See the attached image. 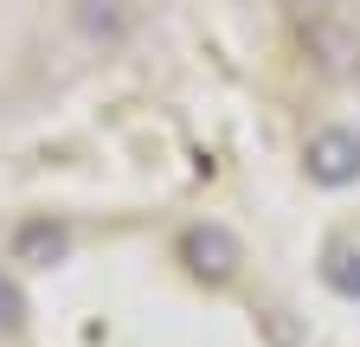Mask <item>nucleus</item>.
<instances>
[{
    "mask_svg": "<svg viewBox=\"0 0 360 347\" xmlns=\"http://www.w3.org/2000/svg\"><path fill=\"white\" fill-rule=\"evenodd\" d=\"M302 174H309L322 193H347V187H360V129H347V122H322V129L302 142Z\"/></svg>",
    "mask_w": 360,
    "mask_h": 347,
    "instance_id": "1",
    "label": "nucleus"
},
{
    "mask_svg": "<svg viewBox=\"0 0 360 347\" xmlns=\"http://www.w3.org/2000/svg\"><path fill=\"white\" fill-rule=\"evenodd\" d=\"M354 91H360V71H354Z\"/></svg>",
    "mask_w": 360,
    "mask_h": 347,
    "instance_id": "8",
    "label": "nucleus"
},
{
    "mask_svg": "<svg viewBox=\"0 0 360 347\" xmlns=\"http://www.w3.org/2000/svg\"><path fill=\"white\" fill-rule=\"evenodd\" d=\"M71 257V225L52 219V212H39V219H20L13 232V264H32V270H52Z\"/></svg>",
    "mask_w": 360,
    "mask_h": 347,
    "instance_id": "3",
    "label": "nucleus"
},
{
    "mask_svg": "<svg viewBox=\"0 0 360 347\" xmlns=\"http://www.w3.org/2000/svg\"><path fill=\"white\" fill-rule=\"evenodd\" d=\"M71 26L90 39V46H122L135 13H129V0H71Z\"/></svg>",
    "mask_w": 360,
    "mask_h": 347,
    "instance_id": "4",
    "label": "nucleus"
},
{
    "mask_svg": "<svg viewBox=\"0 0 360 347\" xmlns=\"http://www.w3.org/2000/svg\"><path fill=\"white\" fill-rule=\"evenodd\" d=\"M180 264H187L193 283L219 289V283H232V277H238L245 244H238L232 225H212V219H206V225H187V232H180Z\"/></svg>",
    "mask_w": 360,
    "mask_h": 347,
    "instance_id": "2",
    "label": "nucleus"
},
{
    "mask_svg": "<svg viewBox=\"0 0 360 347\" xmlns=\"http://www.w3.org/2000/svg\"><path fill=\"white\" fill-rule=\"evenodd\" d=\"M322 283H328L341 302H360V251H354V244H335V251L322 257Z\"/></svg>",
    "mask_w": 360,
    "mask_h": 347,
    "instance_id": "5",
    "label": "nucleus"
},
{
    "mask_svg": "<svg viewBox=\"0 0 360 347\" xmlns=\"http://www.w3.org/2000/svg\"><path fill=\"white\" fill-rule=\"evenodd\" d=\"M20 322H26V296H20V283L0 277V334H20Z\"/></svg>",
    "mask_w": 360,
    "mask_h": 347,
    "instance_id": "6",
    "label": "nucleus"
},
{
    "mask_svg": "<svg viewBox=\"0 0 360 347\" xmlns=\"http://www.w3.org/2000/svg\"><path fill=\"white\" fill-rule=\"evenodd\" d=\"M309 7H341V0H309Z\"/></svg>",
    "mask_w": 360,
    "mask_h": 347,
    "instance_id": "7",
    "label": "nucleus"
}]
</instances>
